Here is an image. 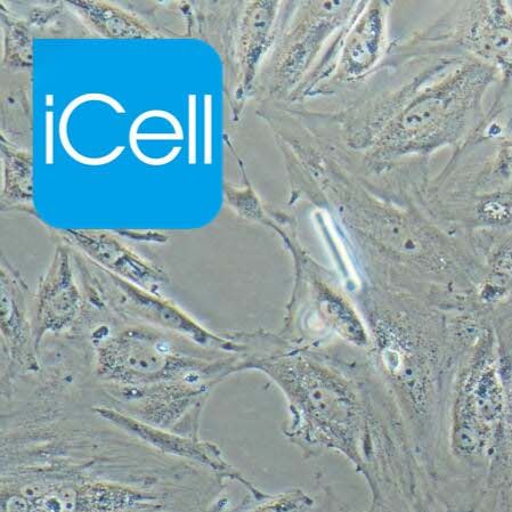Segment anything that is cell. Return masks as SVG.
<instances>
[{
    "mask_svg": "<svg viewBox=\"0 0 512 512\" xmlns=\"http://www.w3.org/2000/svg\"><path fill=\"white\" fill-rule=\"evenodd\" d=\"M242 371L263 373L281 390L287 440L305 459L344 457L364 477L373 512H411L424 503L428 475L400 411L365 349L300 345L280 333L242 331Z\"/></svg>",
    "mask_w": 512,
    "mask_h": 512,
    "instance_id": "6da1fadb",
    "label": "cell"
},
{
    "mask_svg": "<svg viewBox=\"0 0 512 512\" xmlns=\"http://www.w3.org/2000/svg\"><path fill=\"white\" fill-rule=\"evenodd\" d=\"M226 479L50 411L3 428L2 512H226Z\"/></svg>",
    "mask_w": 512,
    "mask_h": 512,
    "instance_id": "7a4b0ae2",
    "label": "cell"
},
{
    "mask_svg": "<svg viewBox=\"0 0 512 512\" xmlns=\"http://www.w3.org/2000/svg\"><path fill=\"white\" fill-rule=\"evenodd\" d=\"M497 83L498 72L491 65L453 55L403 103L367 151L347 154L325 148L373 190L418 192L433 176L435 154L458 149L482 125L485 96Z\"/></svg>",
    "mask_w": 512,
    "mask_h": 512,
    "instance_id": "3957f363",
    "label": "cell"
},
{
    "mask_svg": "<svg viewBox=\"0 0 512 512\" xmlns=\"http://www.w3.org/2000/svg\"><path fill=\"white\" fill-rule=\"evenodd\" d=\"M351 294L367 324L373 370L400 411L426 467L435 453L436 343L424 316L393 290L361 280Z\"/></svg>",
    "mask_w": 512,
    "mask_h": 512,
    "instance_id": "277c9868",
    "label": "cell"
},
{
    "mask_svg": "<svg viewBox=\"0 0 512 512\" xmlns=\"http://www.w3.org/2000/svg\"><path fill=\"white\" fill-rule=\"evenodd\" d=\"M93 345L94 373L104 390L178 383L216 387L241 372L242 355L209 351L176 333L146 324L97 329Z\"/></svg>",
    "mask_w": 512,
    "mask_h": 512,
    "instance_id": "5b68a950",
    "label": "cell"
},
{
    "mask_svg": "<svg viewBox=\"0 0 512 512\" xmlns=\"http://www.w3.org/2000/svg\"><path fill=\"white\" fill-rule=\"evenodd\" d=\"M267 227L281 239L294 263V287L280 335L290 343H344L367 349V324L338 274L316 260L299 239L298 222L288 211L268 209Z\"/></svg>",
    "mask_w": 512,
    "mask_h": 512,
    "instance_id": "8992f818",
    "label": "cell"
},
{
    "mask_svg": "<svg viewBox=\"0 0 512 512\" xmlns=\"http://www.w3.org/2000/svg\"><path fill=\"white\" fill-rule=\"evenodd\" d=\"M362 2H288L278 37L262 65L265 103H289Z\"/></svg>",
    "mask_w": 512,
    "mask_h": 512,
    "instance_id": "52a82bcc",
    "label": "cell"
},
{
    "mask_svg": "<svg viewBox=\"0 0 512 512\" xmlns=\"http://www.w3.org/2000/svg\"><path fill=\"white\" fill-rule=\"evenodd\" d=\"M393 2H362L359 11L333 38L328 50L291 102L313 105L351 94L386 58Z\"/></svg>",
    "mask_w": 512,
    "mask_h": 512,
    "instance_id": "ba28073f",
    "label": "cell"
},
{
    "mask_svg": "<svg viewBox=\"0 0 512 512\" xmlns=\"http://www.w3.org/2000/svg\"><path fill=\"white\" fill-rule=\"evenodd\" d=\"M88 280L93 282L95 297L119 318L176 333L209 351L234 355H245L247 352V346L234 332L218 335L203 327L176 304L116 275L109 272L89 275Z\"/></svg>",
    "mask_w": 512,
    "mask_h": 512,
    "instance_id": "9c48e42d",
    "label": "cell"
},
{
    "mask_svg": "<svg viewBox=\"0 0 512 512\" xmlns=\"http://www.w3.org/2000/svg\"><path fill=\"white\" fill-rule=\"evenodd\" d=\"M92 411L95 416L120 429L121 432L136 438L162 454L197 463V465L214 471L226 481L240 484L246 492L256 498H262L267 494L248 481L230 462H227L222 450L214 443L203 441L201 437L184 436L170 432V430L153 427L105 404L94 405Z\"/></svg>",
    "mask_w": 512,
    "mask_h": 512,
    "instance_id": "30bf717a",
    "label": "cell"
},
{
    "mask_svg": "<svg viewBox=\"0 0 512 512\" xmlns=\"http://www.w3.org/2000/svg\"><path fill=\"white\" fill-rule=\"evenodd\" d=\"M32 303L28 284L11 265L2 267V337L8 363L3 389L13 383L19 373L40 370L38 349L32 330Z\"/></svg>",
    "mask_w": 512,
    "mask_h": 512,
    "instance_id": "8fae6325",
    "label": "cell"
},
{
    "mask_svg": "<svg viewBox=\"0 0 512 512\" xmlns=\"http://www.w3.org/2000/svg\"><path fill=\"white\" fill-rule=\"evenodd\" d=\"M83 308V295L73 274L69 256L56 254L53 263L40 279L32 298V330L39 351L48 333L58 335L75 324Z\"/></svg>",
    "mask_w": 512,
    "mask_h": 512,
    "instance_id": "7c38bea8",
    "label": "cell"
},
{
    "mask_svg": "<svg viewBox=\"0 0 512 512\" xmlns=\"http://www.w3.org/2000/svg\"><path fill=\"white\" fill-rule=\"evenodd\" d=\"M318 501L300 487H292L278 494L256 498L247 492L246 498L231 512H311Z\"/></svg>",
    "mask_w": 512,
    "mask_h": 512,
    "instance_id": "4fadbf2b",
    "label": "cell"
},
{
    "mask_svg": "<svg viewBox=\"0 0 512 512\" xmlns=\"http://www.w3.org/2000/svg\"><path fill=\"white\" fill-rule=\"evenodd\" d=\"M137 142L136 136H129V144L132 146V150L136 154V157L149 166H165L169 164V162H172L177 157V154L181 152L180 146H176L168 156L153 159L145 156V154L140 150V146L137 145Z\"/></svg>",
    "mask_w": 512,
    "mask_h": 512,
    "instance_id": "5bb4252c",
    "label": "cell"
},
{
    "mask_svg": "<svg viewBox=\"0 0 512 512\" xmlns=\"http://www.w3.org/2000/svg\"><path fill=\"white\" fill-rule=\"evenodd\" d=\"M92 101H101V102L107 103V104L111 105V108L115 109L117 113H125L126 112L123 105H121L117 100L112 99V97H110L108 95H104V94H100V93H91V94L79 96L78 99H76L75 101H72L68 105L67 108L70 109L71 111H75V109L78 108L80 104H83L86 102H92Z\"/></svg>",
    "mask_w": 512,
    "mask_h": 512,
    "instance_id": "9a60e30c",
    "label": "cell"
},
{
    "mask_svg": "<svg viewBox=\"0 0 512 512\" xmlns=\"http://www.w3.org/2000/svg\"><path fill=\"white\" fill-rule=\"evenodd\" d=\"M54 113H46V164L54 162Z\"/></svg>",
    "mask_w": 512,
    "mask_h": 512,
    "instance_id": "2e32d148",
    "label": "cell"
},
{
    "mask_svg": "<svg viewBox=\"0 0 512 512\" xmlns=\"http://www.w3.org/2000/svg\"><path fill=\"white\" fill-rule=\"evenodd\" d=\"M195 96H190V162H195V138H194V132H195Z\"/></svg>",
    "mask_w": 512,
    "mask_h": 512,
    "instance_id": "e0dca14e",
    "label": "cell"
},
{
    "mask_svg": "<svg viewBox=\"0 0 512 512\" xmlns=\"http://www.w3.org/2000/svg\"><path fill=\"white\" fill-rule=\"evenodd\" d=\"M137 141H174L183 140L182 136L175 134H137Z\"/></svg>",
    "mask_w": 512,
    "mask_h": 512,
    "instance_id": "ac0fdd59",
    "label": "cell"
},
{
    "mask_svg": "<svg viewBox=\"0 0 512 512\" xmlns=\"http://www.w3.org/2000/svg\"><path fill=\"white\" fill-rule=\"evenodd\" d=\"M54 96L53 95H48L46 97V104L48 105V107H52V105L54 104Z\"/></svg>",
    "mask_w": 512,
    "mask_h": 512,
    "instance_id": "d6986e66",
    "label": "cell"
}]
</instances>
